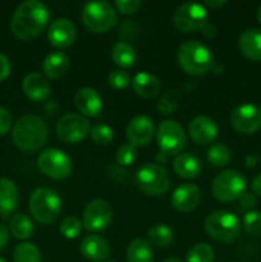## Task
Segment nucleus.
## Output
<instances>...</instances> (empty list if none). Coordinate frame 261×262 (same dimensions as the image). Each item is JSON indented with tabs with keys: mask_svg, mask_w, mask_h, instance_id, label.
Masks as SVG:
<instances>
[{
	"mask_svg": "<svg viewBox=\"0 0 261 262\" xmlns=\"http://www.w3.org/2000/svg\"><path fill=\"white\" fill-rule=\"evenodd\" d=\"M38 169L53 179H66L72 171V160L59 148H46L37 159Z\"/></svg>",
	"mask_w": 261,
	"mask_h": 262,
	"instance_id": "9b49d317",
	"label": "nucleus"
},
{
	"mask_svg": "<svg viewBox=\"0 0 261 262\" xmlns=\"http://www.w3.org/2000/svg\"><path fill=\"white\" fill-rule=\"evenodd\" d=\"M177 105H178V95L174 91H168V94L164 95L159 102V109L163 112V114H171L177 109Z\"/></svg>",
	"mask_w": 261,
	"mask_h": 262,
	"instance_id": "58836bf2",
	"label": "nucleus"
},
{
	"mask_svg": "<svg viewBox=\"0 0 261 262\" xmlns=\"http://www.w3.org/2000/svg\"><path fill=\"white\" fill-rule=\"evenodd\" d=\"M69 68V58L61 51H54L49 54L42 63V71L46 77L51 79H58L66 74Z\"/></svg>",
	"mask_w": 261,
	"mask_h": 262,
	"instance_id": "a878e982",
	"label": "nucleus"
},
{
	"mask_svg": "<svg viewBox=\"0 0 261 262\" xmlns=\"http://www.w3.org/2000/svg\"><path fill=\"white\" fill-rule=\"evenodd\" d=\"M238 200H240L241 207L248 210V211H252V209L256 206V204H257L256 197L253 196L252 193H248V192H245Z\"/></svg>",
	"mask_w": 261,
	"mask_h": 262,
	"instance_id": "79ce46f5",
	"label": "nucleus"
},
{
	"mask_svg": "<svg viewBox=\"0 0 261 262\" xmlns=\"http://www.w3.org/2000/svg\"><path fill=\"white\" fill-rule=\"evenodd\" d=\"M79 251L83 255V257L91 261L106 260L110 253V248L106 241L96 234L84 237L79 245Z\"/></svg>",
	"mask_w": 261,
	"mask_h": 262,
	"instance_id": "412c9836",
	"label": "nucleus"
},
{
	"mask_svg": "<svg viewBox=\"0 0 261 262\" xmlns=\"http://www.w3.org/2000/svg\"><path fill=\"white\" fill-rule=\"evenodd\" d=\"M10 233L14 235V238L17 239H28L31 235L33 234L35 232V227H33V223L27 215L22 214H15L14 216L12 217L10 220V225H9Z\"/></svg>",
	"mask_w": 261,
	"mask_h": 262,
	"instance_id": "c85d7f7f",
	"label": "nucleus"
},
{
	"mask_svg": "<svg viewBox=\"0 0 261 262\" xmlns=\"http://www.w3.org/2000/svg\"><path fill=\"white\" fill-rule=\"evenodd\" d=\"M115 159H117L118 164H120V165H130L137 159V148H136V146L130 145V143H124V145L118 147Z\"/></svg>",
	"mask_w": 261,
	"mask_h": 262,
	"instance_id": "e433bc0d",
	"label": "nucleus"
},
{
	"mask_svg": "<svg viewBox=\"0 0 261 262\" xmlns=\"http://www.w3.org/2000/svg\"><path fill=\"white\" fill-rule=\"evenodd\" d=\"M90 132V122L87 118L74 113L63 115L56 124V136L66 143L81 142Z\"/></svg>",
	"mask_w": 261,
	"mask_h": 262,
	"instance_id": "f8f14e48",
	"label": "nucleus"
},
{
	"mask_svg": "<svg viewBox=\"0 0 261 262\" xmlns=\"http://www.w3.org/2000/svg\"><path fill=\"white\" fill-rule=\"evenodd\" d=\"M238 46L246 58L253 61H261V30L248 28L243 31L238 40Z\"/></svg>",
	"mask_w": 261,
	"mask_h": 262,
	"instance_id": "4be33fe9",
	"label": "nucleus"
},
{
	"mask_svg": "<svg viewBox=\"0 0 261 262\" xmlns=\"http://www.w3.org/2000/svg\"><path fill=\"white\" fill-rule=\"evenodd\" d=\"M147 238L156 247H166L173 242L174 232L168 225L156 224L148 229Z\"/></svg>",
	"mask_w": 261,
	"mask_h": 262,
	"instance_id": "c756f323",
	"label": "nucleus"
},
{
	"mask_svg": "<svg viewBox=\"0 0 261 262\" xmlns=\"http://www.w3.org/2000/svg\"><path fill=\"white\" fill-rule=\"evenodd\" d=\"M82 22L91 32H107L117 26V12L106 2H102V0L90 2L84 5L82 10Z\"/></svg>",
	"mask_w": 261,
	"mask_h": 262,
	"instance_id": "39448f33",
	"label": "nucleus"
},
{
	"mask_svg": "<svg viewBox=\"0 0 261 262\" xmlns=\"http://www.w3.org/2000/svg\"><path fill=\"white\" fill-rule=\"evenodd\" d=\"M28 209L33 219L40 224L55 222L61 210V200L51 188H37L32 192Z\"/></svg>",
	"mask_w": 261,
	"mask_h": 262,
	"instance_id": "20e7f679",
	"label": "nucleus"
},
{
	"mask_svg": "<svg viewBox=\"0 0 261 262\" xmlns=\"http://www.w3.org/2000/svg\"><path fill=\"white\" fill-rule=\"evenodd\" d=\"M12 71V67H10V61L4 54L0 53V81H4L5 78H8Z\"/></svg>",
	"mask_w": 261,
	"mask_h": 262,
	"instance_id": "37998d69",
	"label": "nucleus"
},
{
	"mask_svg": "<svg viewBox=\"0 0 261 262\" xmlns=\"http://www.w3.org/2000/svg\"><path fill=\"white\" fill-rule=\"evenodd\" d=\"M136 183L138 188L150 196H160L168 191L170 177L164 166L158 164H143L136 173Z\"/></svg>",
	"mask_w": 261,
	"mask_h": 262,
	"instance_id": "6e6552de",
	"label": "nucleus"
},
{
	"mask_svg": "<svg viewBox=\"0 0 261 262\" xmlns=\"http://www.w3.org/2000/svg\"><path fill=\"white\" fill-rule=\"evenodd\" d=\"M48 8L38 0H27L18 5L10 20V28L15 37L31 40L40 35L49 22Z\"/></svg>",
	"mask_w": 261,
	"mask_h": 262,
	"instance_id": "f257e3e1",
	"label": "nucleus"
},
{
	"mask_svg": "<svg viewBox=\"0 0 261 262\" xmlns=\"http://www.w3.org/2000/svg\"><path fill=\"white\" fill-rule=\"evenodd\" d=\"M115 7H117L118 12L128 15L133 14V13H136L140 9L141 2H138V0H117Z\"/></svg>",
	"mask_w": 261,
	"mask_h": 262,
	"instance_id": "ea45409f",
	"label": "nucleus"
},
{
	"mask_svg": "<svg viewBox=\"0 0 261 262\" xmlns=\"http://www.w3.org/2000/svg\"><path fill=\"white\" fill-rule=\"evenodd\" d=\"M205 230L212 239L222 243H230L240 235L241 224L234 214L224 210H217L206 217Z\"/></svg>",
	"mask_w": 261,
	"mask_h": 262,
	"instance_id": "423d86ee",
	"label": "nucleus"
},
{
	"mask_svg": "<svg viewBox=\"0 0 261 262\" xmlns=\"http://www.w3.org/2000/svg\"><path fill=\"white\" fill-rule=\"evenodd\" d=\"M130 84L136 94L143 99L155 97L161 89L160 79L148 72H140L136 74L130 81Z\"/></svg>",
	"mask_w": 261,
	"mask_h": 262,
	"instance_id": "5701e85b",
	"label": "nucleus"
},
{
	"mask_svg": "<svg viewBox=\"0 0 261 262\" xmlns=\"http://www.w3.org/2000/svg\"><path fill=\"white\" fill-rule=\"evenodd\" d=\"M92 141L97 145H109L114 140V130L106 124H96L90 132Z\"/></svg>",
	"mask_w": 261,
	"mask_h": 262,
	"instance_id": "f704fd0d",
	"label": "nucleus"
},
{
	"mask_svg": "<svg viewBox=\"0 0 261 262\" xmlns=\"http://www.w3.org/2000/svg\"><path fill=\"white\" fill-rule=\"evenodd\" d=\"M202 33H204L206 37L211 38V37H214L215 35H216V28H215L214 26L210 25V23H206V25L202 27Z\"/></svg>",
	"mask_w": 261,
	"mask_h": 262,
	"instance_id": "49530a36",
	"label": "nucleus"
},
{
	"mask_svg": "<svg viewBox=\"0 0 261 262\" xmlns=\"http://www.w3.org/2000/svg\"><path fill=\"white\" fill-rule=\"evenodd\" d=\"M127 138L130 145L133 146H145L147 145L154 137L155 133V125L151 118L146 115H137L127 125Z\"/></svg>",
	"mask_w": 261,
	"mask_h": 262,
	"instance_id": "2eb2a0df",
	"label": "nucleus"
},
{
	"mask_svg": "<svg viewBox=\"0 0 261 262\" xmlns=\"http://www.w3.org/2000/svg\"><path fill=\"white\" fill-rule=\"evenodd\" d=\"M230 124L243 135L255 133L261 127V107L255 104H242L230 113Z\"/></svg>",
	"mask_w": 261,
	"mask_h": 262,
	"instance_id": "4468645a",
	"label": "nucleus"
},
{
	"mask_svg": "<svg viewBox=\"0 0 261 262\" xmlns=\"http://www.w3.org/2000/svg\"><path fill=\"white\" fill-rule=\"evenodd\" d=\"M12 127V115L5 107L0 106V136H4L9 132Z\"/></svg>",
	"mask_w": 261,
	"mask_h": 262,
	"instance_id": "a19ab883",
	"label": "nucleus"
},
{
	"mask_svg": "<svg viewBox=\"0 0 261 262\" xmlns=\"http://www.w3.org/2000/svg\"><path fill=\"white\" fill-rule=\"evenodd\" d=\"M247 181L241 171L224 170L217 174L211 184V192L220 202H233L246 192Z\"/></svg>",
	"mask_w": 261,
	"mask_h": 262,
	"instance_id": "0eeeda50",
	"label": "nucleus"
},
{
	"mask_svg": "<svg viewBox=\"0 0 261 262\" xmlns=\"http://www.w3.org/2000/svg\"><path fill=\"white\" fill-rule=\"evenodd\" d=\"M207 9L200 3H184L173 14V23L182 32H194L202 30L207 23Z\"/></svg>",
	"mask_w": 261,
	"mask_h": 262,
	"instance_id": "1a4fd4ad",
	"label": "nucleus"
},
{
	"mask_svg": "<svg viewBox=\"0 0 261 262\" xmlns=\"http://www.w3.org/2000/svg\"><path fill=\"white\" fill-rule=\"evenodd\" d=\"M48 125L37 115H23L13 127L12 138L14 145L26 152L40 150L48 140Z\"/></svg>",
	"mask_w": 261,
	"mask_h": 262,
	"instance_id": "f03ea898",
	"label": "nucleus"
},
{
	"mask_svg": "<svg viewBox=\"0 0 261 262\" xmlns=\"http://www.w3.org/2000/svg\"><path fill=\"white\" fill-rule=\"evenodd\" d=\"M107 262H114V261H107Z\"/></svg>",
	"mask_w": 261,
	"mask_h": 262,
	"instance_id": "603ef678",
	"label": "nucleus"
},
{
	"mask_svg": "<svg viewBox=\"0 0 261 262\" xmlns=\"http://www.w3.org/2000/svg\"><path fill=\"white\" fill-rule=\"evenodd\" d=\"M128 262H153V248L147 241L142 238L133 239L127 248Z\"/></svg>",
	"mask_w": 261,
	"mask_h": 262,
	"instance_id": "cd10ccee",
	"label": "nucleus"
},
{
	"mask_svg": "<svg viewBox=\"0 0 261 262\" xmlns=\"http://www.w3.org/2000/svg\"><path fill=\"white\" fill-rule=\"evenodd\" d=\"M163 262H182V261L178 260V258H166V260H164Z\"/></svg>",
	"mask_w": 261,
	"mask_h": 262,
	"instance_id": "09e8293b",
	"label": "nucleus"
},
{
	"mask_svg": "<svg viewBox=\"0 0 261 262\" xmlns=\"http://www.w3.org/2000/svg\"><path fill=\"white\" fill-rule=\"evenodd\" d=\"M243 228L246 232L253 237L261 235V212L260 211H248L243 217Z\"/></svg>",
	"mask_w": 261,
	"mask_h": 262,
	"instance_id": "c9c22d12",
	"label": "nucleus"
},
{
	"mask_svg": "<svg viewBox=\"0 0 261 262\" xmlns=\"http://www.w3.org/2000/svg\"><path fill=\"white\" fill-rule=\"evenodd\" d=\"M22 90L28 99L33 101H44L50 95V83L45 76L33 72L23 78Z\"/></svg>",
	"mask_w": 261,
	"mask_h": 262,
	"instance_id": "aec40b11",
	"label": "nucleus"
},
{
	"mask_svg": "<svg viewBox=\"0 0 261 262\" xmlns=\"http://www.w3.org/2000/svg\"><path fill=\"white\" fill-rule=\"evenodd\" d=\"M225 4L224 0H217V2H215V0H212V2H210V0H207V2H205V5H207V7L212 8V9H217V8L223 7V5Z\"/></svg>",
	"mask_w": 261,
	"mask_h": 262,
	"instance_id": "de8ad7c7",
	"label": "nucleus"
},
{
	"mask_svg": "<svg viewBox=\"0 0 261 262\" xmlns=\"http://www.w3.org/2000/svg\"><path fill=\"white\" fill-rule=\"evenodd\" d=\"M8 241H9V233H8V229L5 228V225H3L0 223V251L7 246Z\"/></svg>",
	"mask_w": 261,
	"mask_h": 262,
	"instance_id": "c03bdc74",
	"label": "nucleus"
},
{
	"mask_svg": "<svg viewBox=\"0 0 261 262\" xmlns=\"http://www.w3.org/2000/svg\"><path fill=\"white\" fill-rule=\"evenodd\" d=\"M14 262H41L40 250L31 242H23L15 247Z\"/></svg>",
	"mask_w": 261,
	"mask_h": 262,
	"instance_id": "7c9ffc66",
	"label": "nucleus"
},
{
	"mask_svg": "<svg viewBox=\"0 0 261 262\" xmlns=\"http://www.w3.org/2000/svg\"><path fill=\"white\" fill-rule=\"evenodd\" d=\"M18 205V188L12 179L0 178V215H10Z\"/></svg>",
	"mask_w": 261,
	"mask_h": 262,
	"instance_id": "393cba45",
	"label": "nucleus"
},
{
	"mask_svg": "<svg viewBox=\"0 0 261 262\" xmlns=\"http://www.w3.org/2000/svg\"><path fill=\"white\" fill-rule=\"evenodd\" d=\"M0 262H7V261H5L4 258H2V257H0Z\"/></svg>",
	"mask_w": 261,
	"mask_h": 262,
	"instance_id": "3c124183",
	"label": "nucleus"
},
{
	"mask_svg": "<svg viewBox=\"0 0 261 262\" xmlns=\"http://www.w3.org/2000/svg\"><path fill=\"white\" fill-rule=\"evenodd\" d=\"M107 83L115 90H124L130 84V77L127 72L115 69L107 76Z\"/></svg>",
	"mask_w": 261,
	"mask_h": 262,
	"instance_id": "4c0bfd02",
	"label": "nucleus"
},
{
	"mask_svg": "<svg viewBox=\"0 0 261 262\" xmlns=\"http://www.w3.org/2000/svg\"><path fill=\"white\" fill-rule=\"evenodd\" d=\"M251 188H252L253 193L261 197V173L257 174V176L253 178L252 184H251Z\"/></svg>",
	"mask_w": 261,
	"mask_h": 262,
	"instance_id": "a18cd8bd",
	"label": "nucleus"
},
{
	"mask_svg": "<svg viewBox=\"0 0 261 262\" xmlns=\"http://www.w3.org/2000/svg\"><path fill=\"white\" fill-rule=\"evenodd\" d=\"M257 20L261 23V5H260V8L257 9Z\"/></svg>",
	"mask_w": 261,
	"mask_h": 262,
	"instance_id": "8fccbe9b",
	"label": "nucleus"
},
{
	"mask_svg": "<svg viewBox=\"0 0 261 262\" xmlns=\"http://www.w3.org/2000/svg\"><path fill=\"white\" fill-rule=\"evenodd\" d=\"M232 154L228 146L223 143H215L207 151V159L214 166H225L230 161Z\"/></svg>",
	"mask_w": 261,
	"mask_h": 262,
	"instance_id": "473e14b6",
	"label": "nucleus"
},
{
	"mask_svg": "<svg viewBox=\"0 0 261 262\" xmlns=\"http://www.w3.org/2000/svg\"><path fill=\"white\" fill-rule=\"evenodd\" d=\"M173 168L179 177L184 179H194L202 170V164L194 155L179 154L173 161Z\"/></svg>",
	"mask_w": 261,
	"mask_h": 262,
	"instance_id": "b1692460",
	"label": "nucleus"
},
{
	"mask_svg": "<svg viewBox=\"0 0 261 262\" xmlns=\"http://www.w3.org/2000/svg\"><path fill=\"white\" fill-rule=\"evenodd\" d=\"M48 40L56 49H66L76 40V27L68 18H58L49 26Z\"/></svg>",
	"mask_w": 261,
	"mask_h": 262,
	"instance_id": "dca6fc26",
	"label": "nucleus"
},
{
	"mask_svg": "<svg viewBox=\"0 0 261 262\" xmlns=\"http://www.w3.org/2000/svg\"><path fill=\"white\" fill-rule=\"evenodd\" d=\"M177 59L179 67L192 76H202L214 66L211 50L197 40H188L182 43L178 49Z\"/></svg>",
	"mask_w": 261,
	"mask_h": 262,
	"instance_id": "7ed1b4c3",
	"label": "nucleus"
},
{
	"mask_svg": "<svg viewBox=\"0 0 261 262\" xmlns=\"http://www.w3.org/2000/svg\"><path fill=\"white\" fill-rule=\"evenodd\" d=\"M201 200L200 188L194 184L184 183L174 189L170 197V204L173 209L179 212H189L197 207Z\"/></svg>",
	"mask_w": 261,
	"mask_h": 262,
	"instance_id": "a211bd4d",
	"label": "nucleus"
},
{
	"mask_svg": "<svg viewBox=\"0 0 261 262\" xmlns=\"http://www.w3.org/2000/svg\"><path fill=\"white\" fill-rule=\"evenodd\" d=\"M188 133L197 145H209L216 138L217 125L212 118L197 115L189 122Z\"/></svg>",
	"mask_w": 261,
	"mask_h": 262,
	"instance_id": "f3484780",
	"label": "nucleus"
},
{
	"mask_svg": "<svg viewBox=\"0 0 261 262\" xmlns=\"http://www.w3.org/2000/svg\"><path fill=\"white\" fill-rule=\"evenodd\" d=\"M112 58L117 66L122 67V68H130L136 64L137 53L129 43L118 41L112 48Z\"/></svg>",
	"mask_w": 261,
	"mask_h": 262,
	"instance_id": "bb28decb",
	"label": "nucleus"
},
{
	"mask_svg": "<svg viewBox=\"0 0 261 262\" xmlns=\"http://www.w3.org/2000/svg\"><path fill=\"white\" fill-rule=\"evenodd\" d=\"M156 142L160 152L165 154L166 156L179 154L186 145V133L183 127L177 120H164L156 132Z\"/></svg>",
	"mask_w": 261,
	"mask_h": 262,
	"instance_id": "9d476101",
	"label": "nucleus"
},
{
	"mask_svg": "<svg viewBox=\"0 0 261 262\" xmlns=\"http://www.w3.org/2000/svg\"><path fill=\"white\" fill-rule=\"evenodd\" d=\"M74 105L82 115L95 118L101 113L102 99L95 89L83 87L77 91L74 96Z\"/></svg>",
	"mask_w": 261,
	"mask_h": 262,
	"instance_id": "6ab92c4d",
	"label": "nucleus"
},
{
	"mask_svg": "<svg viewBox=\"0 0 261 262\" xmlns=\"http://www.w3.org/2000/svg\"><path fill=\"white\" fill-rule=\"evenodd\" d=\"M82 222L76 216H68L60 223L59 230L67 239H76L82 232Z\"/></svg>",
	"mask_w": 261,
	"mask_h": 262,
	"instance_id": "72a5a7b5",
	"label": "nucleus"
},
{
	"mask_svg": "<svg viewBox=\"0 0 261 262\" xmlns=\"http://www.w3.org/2000/svg\"><path fill=\"white\" fill-rule=\"evenodd\" d=\"M214 258V248L207 243H197L187 253V262H212Z\"/></svg>",
	"mask_w": 261,
	"mask_h": 262,
	"instance_id": "2f4dec72",
	"label": "nucleus"
},
{
	"mask_svg": "<svg viewBox=\"0 0 261 262\" xmlns=\"http://www.w3.org/2000/svg\"><path fill=\"white\" fill-rule=\"evenodd\" d=\"M113 209L107 201L96 199L90 201L83 210L82 224L90 232H101L112 223Z\"/></svg>",
	"mask_w": 261,
	"mask_h": 262,
	"instance_id": "ddd939ff",
	"label": "nucleus"
}]
</instances>
